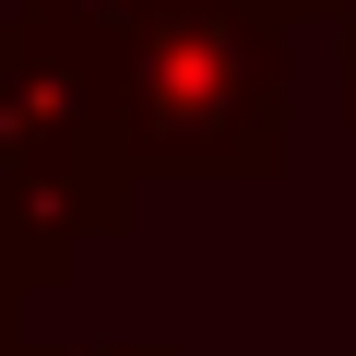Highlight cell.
I'll list each match as a JSON object with an SVG mask.
<instances>
[{"instance_id":"obj_1","label":"cell","mask_w":356,"mask_h":356,"mask_svg":"<svg viewBox=\"0 0 356 356\" xmlns=\"http://www.w3.org/2000/svg\"><path fill=\"white\" fill-rule=\"evenodd\" d=\"M107 95L131 178H285L297 166V13L273 0H119Z\"/></svg>"},{"instance_id":"obj_2","label":"cell","mask_w":356,"mask_h":356,"mask_svg":"<svg viewBox=\"0 0 356 356\" xmlns=\"http://www.w3.org/2000/svg\"><path fill=\"white\" fill-rule=\"evenodd\" d=\"M0 166H119L107 24H60V13L0 24Z\"/></svg>"},{"instance_id":"obj_3","label":"cell","mask_w":356,"mask_h":356,"mask_svg":"<svg viewBox=\"0 0 356 356\" xmlns=\"http://www.w3.org/2000/svg\"><path fill=\"white\" fill-rule=\"evenodd\" d=\"M321 36H332V107L356 119V0H332V13H321Z\"/></svg>"},{"instance_id":"obj_4","label":"cell","mask_w":356,"mask_h":356,"mask_svg":"<svg viewBox=\"0 0 356 356\" xmlns=\"http://www.w3.org/2000/svg\"><path fill=\"white\" fill-rule=\"evenodd\" d=\"M24 356H178V344H24Z\"/></svg>"},{"instance_id":"obj_5","label":"cell","mask_w":356,"mask_h":356,"mask_svg":"<svg viewBox=\"0 0 356 356\" xmlns=\"http://www.w3.org/2000/svg\"><path fill=\"white\" fill-rule=\"evenodd\" d=\"M24 13H60V24H107L119 0H24Z\"/></svg>"},{"instance_id":"obj_6","label":"cell","mask_w":356,"mask_h":356,"mask_svg":"<svg viewBox=\"0 0 356 356\" xmlns=\"http://www.w3.org/2000/svg\"><path fill=\"white\" fill-rule=\"evenodd\" d=\"M273 13H297V24H321V13H332V0H273Z\"/></svg>"}]
</instances>
